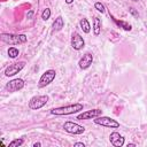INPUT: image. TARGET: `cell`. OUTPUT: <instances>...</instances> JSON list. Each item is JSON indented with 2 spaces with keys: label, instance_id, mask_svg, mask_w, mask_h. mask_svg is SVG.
<instances>
[{
  "label": "cell",
  "instance_id": "cell-1",
  "mask_svg": "<svg viewBox=\"0 0 147 147\" xmlns=\"http://www.w3.org/2000/svg\"><path fill=\"white\" fill-rule=\"evenodd\" d=\"M84 106L82 103H74V105H69V106H63V107H57V108H53L51 109V114L52 115H70V114H75L78 113L80 110H83Z\"/></svg>",
  "mask_w": 147,
  "mask_h": 147
},
{
  "label": "cell",
  "instance_id": "cell-2",
  "mask_svg": "<svg viewBox=\"0 0 147 147\" xmlns=\"http://www.w3.org/2000/svg\"><path fill=\"white\" fill-rule=\"evenodd\" d=\"M0 38L3 42L11 44V45L23 44L28 40V37L25 34H13V33H1Z\"/></svg>",
  "mask_w": 147,
  "mask_h": 147
},
{
  "label": "cell",
  "instance_id": "cell-3",
  "mask_svg": "<svg viewBox=\"0 0 147 147\" xmlns=\"http://www.w3.org/2000/svg\"><path fill=\"white\" fill-rule=\"evenodd\" d=\"M48 100H49L48 95H36V96H33V98L30 99V101H29V108L30 109H33V110L40 109L41 107H44L48 102Z\"/></svg>",
  "mask_w": 147,
  "mask_h": 147
},
{
  "label": "cell",
  "instance_id": "cell-4",
  "mask_svg": "<svg viewBox=\"0 0 147 147\" xmlns=\"http://www.w3.org/2000/svg\"><path fill=\"white\" fill-rule=\"evenodd\" d=\"M94 123L98 124V125L106 126V127H111V129H117V127H119V123H118L116 119H113V118L107 117V116H101V117L98 116V117H95Z\"/></svg>",
  "mask_w": 147,
  "mask_h": 147
},
{
  "label": "cell",
  "instance_id": "cell-5",
  "mask_svg": "<svg viewBox=\"0 0 147 147\" xmlns=\"http://www.w3.org/2000/svg\"><path fill=\"white\" fill-rule=\"evenodd\" d=\"M55 75H56V71H55V70H53V69L46 70V71H45L42 75H41V77L39 78L38 86H39V87H45V86L49 85V84H51V83L54 80Z\"/></svg>",
  "mask_w": 147,
  "mask_h": 147
},
{
  "label": "cell",
  "instance_id": "cell-6",
  "mask_svg": "<svg viewBox=\"0 0 147 147\" xmlns=\"http://www.w3.org/2000/svg\"><path fill=\"white\" fill-rule=\"evenodd\" d=\"M63 129L68 133H71V134H82L85 131V127L83 125H79V124H77L75 122H71V121L65 122L63 124Z\"/></svg>",
  "mask_w": 147,
  "mask_h": 147
},
{
  "label": "cell",
  "instance_id": "cell-7",
  "mask_svg": "<svg viewBox=\"0 0 147 147\" xmlns=\"http://www.w3.org/2000/svg\"><path fill=\"white\" fill-rule=\"evenodd\" d=\"M25 65V62L24 61H21V62H16V63H13V64H9L6 70H5V75L7 77H11V76H15L16 74H18Z\"/></svg>",
  "mask_w": 147,
  "mask_h": 147
},
{
  "label": "cell",
  "instance_id": "cell-8",
  "mask_svg": "<svg viewBox=\"0 0 147 147\" xmlns=\"http://www.w3.org/2000/svg\"><path fill=\"white\" fill-rule=\"evenodd\" d=\"M24 87V80L21 79V78H16V79H13L10 80L9 83L6 84V90L8 92H16V91H20Z\"/></svg>",
  "mask_w": 147,
  "mask_h": 147
},
{
  "label": "cell",
  "instance_id": "cell-9",
  "mask_svg": "<svg viewBox=\"0 0 147 147\" xmlns=\"http://www.w3.org/2000/svg\"><path fill=\"white\" fill-rule=\"evenodd\" d=\"M71 46L76 51H80L82 48H84L85 41H84L83 37L78 32H74L72 33V36H71Z\"/></svg>",
  "mask_w": 147,
  "mask_h": 147
},
{
  "label": "cell",
  "instance_id": "cell-10",
  "mask_svg": "<svg viewBox=\"0 0 147 147\" xmlns=\"http://www.w3.org/2000/svg\"><path fill=\"white\" fill-rule=\"evenodd\" d=\"M102 115V110L100 109H92L88 111H84L82 114H79L77 116V119H91V118H95L98 116Z\"/></svg>",
  "mask_w": 147,
  "mask_h": 147
},
{
  "label": "cell",
  "instance_id": "cell-11",
  "mask_svg": "<svg viewBox=\"0 0 147 147\" xmlns=\"http://www.w3.org/2000/svg\"><path fill=\"white\" fill-rule=\"evenodd\" d=\"M93 62V55L91 53H86L83 55V57L79 60L78 64H79V68L80 69H87Z\"/></svg>",
  "mask_w": 147,
  "mask_h": 147
},
{
  "label": "cell",
  "instance_id": "cell-12",
  "mask_svg": "<svg viewBox=\"0 0 147 147\" xmlns=\"http://www.w3.org/2000/svg\"><path fill=\"white\" fill-rule=\"evenodd\" d=\"M109 140H110L111 145L115 146V147H121V146L124 145V138H123L118 132H113V133H110Z\"/></svg>",
  "mask_w": 147,
  "mask_h": 147
},
{
  "label": "cell",
  "instance_id": "cell-13",
  "mask_svg": "<svg viewBox=\"0 0 147 147\" xmlns=\"http://www.w3.org/2000/svg\"><path fill=\"white\" fill-rule=\"evenodd\" d=\"M63 26H64V21H63V18L61 17V16H57L56 18H55V21L53 22V24H52V28H53V31H60V30H62L63 29Z\"/></svg>",
  "mask_w": 147,
  "mask_h": 147
},
{
  "label": "cell",
  "instance_id": "cell-14",
  "mask_svg": "<svg viewBox=\"0 0 147 147\" xmlns=\"http://www.w3.org/2000/svg\"><path fill=\"white\" fill-rule=\"evenodd\" d=\"M110 17L113 18V21H114V22H115L119 28H123L125 31H130V30L132 29V26H131L129 23H126V22H124V21H118V20H117V18H115L113 15H110Z\"/></svg>",
  "mask_w": 147,
  "mask_h": 147
},
{
  "label": "cell",
  "instance_id": "cell-15",
  "mask_svg": "<svg viewBox=\"0 0 147 147\" xmlns=\"http://www.w3.org/2000/svg\"><path fill=\"white\" fill-rule=\"evenodd\" d=\"M100 30H101V21L99 17H93V32L95 36H99L100 33Z\"/></svg>",
  "mask_w": 147,
  "mask_h": 147
},
{
  "label": "cell",
  "instance_id": "cell-16",
  "mask_svg": "<svg viewBox=\"0 0 147 147\" xmlns=\"http://www.w3.org/2000/svg\"><path fill=\"white\" fill-rule=\"evenodd\" d=\"M79 25H80V29L85 32V33H88L91 31V25H90V22L86 20V18H82L79 21Z\"/></svg>",
  "mask_w": 147,
  "mask_h": 147
},
{
  "label": "cell",
  "instance_id": "cell-17",
  "mask_svg": "<svg viewBox=\"0 0 147 147\" xmlns=\"http://www.w3.org/2000/svg\"><path fill=\"white\" fill-rule=\"evenodd\" d=\"M18 54H20V52H18V49H17L16 47H9V49H8V55H9V57L15 59V57L18 56Z\"/></svg>",
  "mask_w": 147,
  "mask_h": 147
},
{
  "label": "cell",
  "instance_id": "cell-18",
  "mask_svg": "<svg viewBox=\"0 0 147 147\" xmlns=\"http://www.w3.org/2000/svg\"><path fill=\"white\" fill-rule=\"evenodd\" d=\"M23 142H24V140H23L22 138H20V139H15V140H13L11 142H9L8 147H18V146L23 145Z\"/></svg>",
  "mask_w": 147,
  "mask_h": 147
},
{
  "label": "cell",
  "instance_id": "cell-19",
  "mask_svg": "<svg viewBox=\"0 0 147 147\" xmlns=\"http://www.w3.org/2000/svg\"><path fill=\"white\" fill-rule=\"evenodd\" d=\"M49 17H51V9L49 8H45L44 11H42V14H41V18L44 21H47Z\"/></svg>",
  "mask_w": 147,
  "mask_h": 147
},
{
  "label": "cell",
  "instance_id": "cell-20",
  "mask_svg": "<svg viewBox=\"0 0 147 147\" xmlns=\"http://www.w3.org/2000/svg\"><path fill=\"white\" fill-rule=\"evenodd\" d=\"M94 8H95L98 11H100V13H105V11H106V8H105V6H103L101 2H95Z\"/></svg>",
  "mask_w": 147,
  "mask_h": 147
},
{
  "label": "cell",
  "instance_id": "cell-21",
  "mask_svg": "<svg viewBox=\"0 0 147 147\" xmlns=\"http://www.w3.org/2000/svg\"><path fill=\"white\" fill-rule=\"evenodd\" d=\"M129 10H130V13L133 15V16H139V14H138V11H136V9L134 8H132V7H130L129 8Z\"/></svg>",
  "mask_w": 147,
  "mask_h": 147
},
{
  "label": "cell",
  "instance_id": "cell-22",
  "mask_svg": "<svg viewBox=\"0 0 147 147\" xmlns=\"http://www.w3.org/2000/svg\"><path fill=\"white\" fill-rule=\"evenodd\" d=\"M74 146L75 147H85V145L83 142H76V144H74Z\"/></svg>",
  "mask_w": 147,
  "mask_h": 147
},
{
  "label": "cell",
  "instance_id": "cell-23",
  "mask_svg": "<svg viewBox=\"0 0 147 147\" xmlns=\"http://www.w3.org/2000/svg\"><path fill=\"white\" fill-rule=\"evenodd\" d=\"M40 146H41L40 142H34V144H33V147H40Z\"/></svg>",
  "mask_w": 147,
  "mask_h": 147
},
{
  "label": "cell",
  "instance_id": "cell-24",
  "mask_svg": "<svg viewBox=\"0 0 147 147\" xmlns=\"http://www.w3.org/2000/svg\"><path fill=\"white\" fill-rule=\"evenodd\" d=\"M33 15V10H30L29 13H28V17H31Z\"/></svg>",
  "mask_w": 147,
  "mask_h": 147
},
{
  "label": "cell",
  "instance_id": "cell-25",
  "mask_svg": "<svg viewBox=\"0 0 147 147\" xmlns=\"http://www.w3.org/2000/svg\"><path fill=\"white\" fill-rule=\"evenodd\" d=\"M72 2H74V0H65V3H68V5H70Z\"/></svg>",
  "mask_w": 147,
  "mask_h": 147
},
{
  "label": "cell",
  "instance_id": "cell-26",
  "mask_svg": "<svg viewBox=\"0 0 147 147\" xmlns=\"http://www.w3.org/2000/svg\"><path fill=\"white\" fill-rule=\"evenodd\" d=\"M133 146H136V144H129L127 145V147H133Z\"/></svg>",
  "mask_w": 147,
  "mask_h": 147
},
{
  "label": "cell",
  "instance_id": "cell-27",
  "mask_svg": "<svg viewBox=\"0 0 147 147\" xmlns=\"http://www.w3.org/2000/svg\"><path fill=\"white\" fill-rule=\"evenodd\" d=\"M132 1H138V0H132Z\"/></svg>",
  "mask_w": 147,
  "mask_h": 147
}]
</instances>
